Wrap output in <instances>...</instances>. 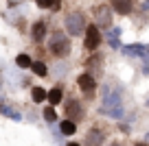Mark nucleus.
I'll list each match as a JSON object with an SVG mask.
<instances>
[{
	"label": "nucleus",
	"mask_w": 149,
	"mask_h": 146,
	"mask_svg": "<svg viewBox=\"0 0 149 146\" xmlns=\"http://www.w3.org/2000/svg\"><path fill=\"white\" fill-rule=\"evenodd\" d=\"M134 146H149V144H143V142H138V144H134Z\"/></svg>",
	"instance_id": "obj_17"
},
{
	"label": "nucleus",
	"mask_w": 149,
	"mask_h": 146,
	"mask_svg": "<svg viewBox=\"0 0 149 146\" xmlns=\"http://www.w3.org/2000/svg\"><path fill=\"white\" fill-rule=\"evenodd\" d=\"M35 2H37L40 9H51V11H55L61 5V0H35Z\"/></svg>",
	"instance_id": "obj_13"
},
{
	"label": "nucleus",
	"mask_w": 149,
	"mask_h": 146,
	"mask_svg": "<svg viewBox=\"0 0 149 146\" xmlns=\"http://www.w3.org/2000/svg\"><path fill=\"white\" fill-rule=\"evenodd\" d=\"M110 7L116 11V13L127 15V13H132V9H134V0H112Z\"/></svg>",
	"instance_id": "obj_8"
},
{
	"label": "nucleus",
	"mask_w": 149,
	"mask_h": 146,
	"mask_svg": "<svg viewBox=\"0 0 149 146\" xmlns=\"http://www.w3.org/2000/svg\"><path fill=\"white\" fill-rule=\"evenodd\" d=\"M61 133L64 135H72V133H77V122H72V120H64V122L59 124Z\"/></svg>",
	"instance_id": "obj_11"
},
{
	"label": "nucleus",
	"mask_w": 149,
	"mask_h": 146,
	"mask_svg": "<svg viewBox=\"0 0 149 146\" xmlns=\"http://www.w3.org/2000/svg\"><path fill=\"white\" fill-rule=\"evenodd\" d=\"M31 35H33V41H35V44H42V41H44V37H46V22L37 20V22L33 24Z\"/></svg>",
	"instance_id": "obj_9"
},
{
	"label": "nucleus",
	"mask_w": 149,
	"mask_h": 146,
	"mask_svg": "<svg viewBox=\"0 0 149 146\" xmlns=\"http://www.w3.org/2000/svg\"><path fill=\"white\" fill-rule=\"evenodd\" d=\"M68 146H79V144H77V142H70V144Z\"/></svg>",
	"instance_id": "obj_18"
},
{
	"label": "nucleus",
	"mask_w": 149,
	"mask_h": 146,
	"mask_svg": "<svg viewBox=\"0 0 149 146\" xmlns=\"http://www.w3.org/2000/svg\"><path fill=\"white\" fill-rule=\"evenodd\" d=\"M94 24L99 28H110L112 26V7H107V5L94 7Z\"/></svg>",
	"instance_id": "obj_3"
},
{
	"label": "nucleus",
	"mask_w": 149,
	"mask_h": 146,
	"mask_svg": "<svg viewBox=\"0 0 149 146\" xmlns=\"http://www.w3.org/2000/svg\"><path fill=\"white\" fill-rule=\"evenodd\" d=\"M31 68H33V72H35L37 76H46V65H44L42 61H33Z\"/></svg>",
	"instance_id": "obj_15"
},
{
	"label": "nucleus",
	"mask_w": 149,
	"mask_h": 146,
	"mask_svg": "<svg viewBox=\"0 0 149 146\" xmlns=\"http://www.w3.org/2000/svg\"><path fill=\"white\" fill-rule=\"evenodd\" d=\"M15 63H18V68H31L33 61H31L29 55H18V57H15Z\"/></svg>",
	"instance_id": "obj_14"
},
{
	"label": "nucleus",
	"mask_w": 149,
	"mask_h": 146,
	"mask_svg": "<svg viewBox=\"0 0 149 146\" xmlns=\"http://www.w3.org/2000/svg\"><path fill=\"white\" fill-rule=\"evenodd\" d=\"M48 50H51L53 57H59V59H64V57L70 55V39L64 35V33H53L51 35V41H48Z\"/></svg>",
	"instance_id": "obj_1"
},
{
	"label": "nucleus",
	"mask_w": 149,
	"mask_h": 146,
	"mask_svg": "<svg viewBox=\"0 0 149 146\" xmlns=\"http://www.w3.org/2000/svg\"><path fill=\"white\" fill-rule=\"evenodd\" d=\"M44 118H46L48 122H55V120H57L55 109H53V107H46V109H44Z\"/></svg>",
	"instance_id": "obj_16"
},
{
	"label": "nucleus",
	"mask_w": 149,
	"mask_h": 146,
	"mask_svg": "<svg viewBox=\"0 0 149 146\" xmlns=\"http://www.w3.org/2000/svg\"><path fill=\"white\" fill-rule=\"evenodd\" d=\"M64 26H66V33L68 35H81V33L86 31V15L81 13V11H72V13H68L66 15V20H64Z\"/></svg>",
	"instance_id": "obj_2"
},
{
	"label": "nucleus",
	"mask_w": 149,
	"mask_h": 146,
	"mask_svg": "<svg viewBox=\"0 0 149 146\" xmlns=\"http://www.w3.org/2000/svg\"><path fill=\"white\" fill-rule=\"evenodd\" d=\"M103 142H105V131H101V129L92 127L86 135V146H101Z\"/></svg>",
	"instance_id": "obj_7"
},
{
	"label": "nucleus",
	"mask_w": 149,
	"mask_h": 146,
	"mask_svg": "<svg viewBox=\"0 0 149 146\" xmlns=\"http://www.w3.org/2000/svg\"><path fill=\"white\" fill-rule=\"evenodd\" d=\"M64 114H66V120H72V122H81V120H84V116H86V111H84V105H81V103H77V101L72 98V101L66 103Z\"/></svg>",
	"instance_id": "obj_4"
},
{
	"label": "nucleus",
	"mask_w": 149,
	"mask_h": 146,
	"mask_svg": "<svg viewBox=\"0 0 149 146\" xmlns=\"http://www.w3.org/2000/svg\"><path fill=\"white\" fill-rule=\"evenodd\" d=\"M77 85H79V90L84 92L86 96H92L94 90H97V79H94L92 74H81V76L77 79Z\"/></svg>",
	"instance_id": "obj_6"
},
{
	"label": "nucleus",
	"mask_w": 149,
	"mask_h": 146,
	"mask_svg": "<svg viewBox=\"0 0 149 146\" xmlns=\"http://www.w3.org/2000/svg\"><path fill=\"white\" fill-rule=\"evenodd\" d=\"M99 46H101V31L99 26H88L86 28V48L88 50H97Z\"/></svg>",
	"instance_id": "obj_5"
},
{
	"label": "nucleus",
	"mask_w": 149,
	"mask_h": 146,
	"mask_svg": "<svg viewBox=\"0 0 149 146\" xmlns=\"http://www.w3.org/2000/svg\"><path fill=\"white\" fill-rule=\"evenodd\" d=\"M61 98H64V92H61V87H55V90L48 92V101H51V105H59Z\"/></svg>",
	"instance_id": "obj_12"
},
{
	"label": "nucleus",
	"mask_w": 149,
	"mask_h": 146,
	"mask_svg": "<svg viewBox=\"0 0 149 146\" xmlns=\"http://www.w3.org/2000/svg\"><path fill=\"white\" fill-rule=\"evenodd\" d=\"M31 98H33V103H44L48 98V92L44 90V87H33L31 90Z\"/></svg>",
	"instance_id": "obj_10"
}]
</instances>
